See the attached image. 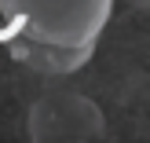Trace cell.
<instances>
[{
    "label": "cell",
    "mask_w": 150,
    "mask_h": 143,
    "mask_svg": "<svg viewBox=\"0 0 150 143\" xmlns=\"http://www.w3.org/2000/svg\"><path fill=\"white\" fill-rule=\"evenodd\" d=\"M110 11L114 0H0V18L48 48H95Z\"/></svg>",
    "instance_id": "1"
},
{
    "label": "cell",
    "mask_w": 150,
    "mask_h": 143,
    "mask_svg": "<svg viewBox=\"0 0 150 143\" xmlns=\"http://www.w3.org/2000/svg\"><path fill=\"white\" fill-rule=\"evenodd\" d=\"M11 51L18 63L33 66V70H48V73H70L77 66H84L92 55V48H48V44H33L18 33L11 41Z\"/></svg>",
    "instance_id": "2"
}]
</instances>
